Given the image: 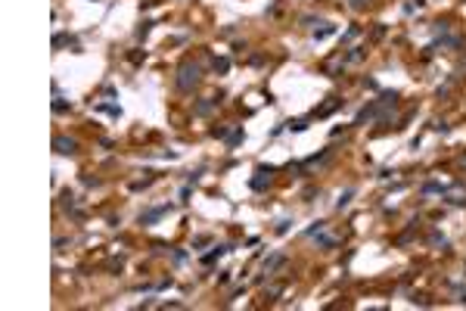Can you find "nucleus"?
Instances as JSON below:
<instances>
[{"label":"nucleus","instance_id":"nucleus-2","mask_svg":"<svg viewBox=\"0 0 466 311\" xmlns=\"http://www.w3.org/2000/svg\"><path fill=\"white\" fill-rule=\"evenodd\" d=\"M53 146H56V153H75V149H78V143L72 140V137H56Z\"/></svg>","mask_w":466,"mask_h":311},{"label":"nucleus","instance_id":"nucleus-1","mask_svg":"<svg viewBox=\"0 0 466 311\" xmlns=\"http://www.w3.org/2000/svg\"><path fill=\"white\" fill-rule=\"evenodd\" d=\"M196 84H199V65H196V62H183V65H180L177 87H180V90H193Z\"/></svg>","mask_w":466,"mask_h":311},{"label":"nucleus","instance_id":"nucleus-4","mask_svg":"<svg viewBox=\"0 0 466 311\" xmlns=\"http://www.w3.org/2000/svg\"><path fill=\"white\" fill-rule=\"evenodd\" d=\"M53 44H56V47H62V44H75V38H72V34H56Z\"/></svg>","mask_w":466,"mask_h":311},{"label":"nucleus","instance_id":"nucleus-3","mask_svg":"<svg viewBox=\"0 0 466 311\" xmlns=\"http://www.w3.org/2000/svg\"><path fill=\"white\" fill-rule=\"evenodd\" d=\"M165 212H168V205H162V209H153V212H146V215H140V221H143V224H153V221H156V218H162V215H165Z\"/></svg>","mask_w":466,"mask_h":311},{"label":"nucleus","instance_id":"nucleus-5","mask_svg":"<svg viewBox=\"0 0 466 311\" xmlns=\"http://www.w3.org/2000/svg\"><path fill=\"white\" fill-rule=\"evenodd\" d=\"M354 6H364V0H354Z\"/></svg>","mask_w":466,"mask_h":311}]
</instances>
